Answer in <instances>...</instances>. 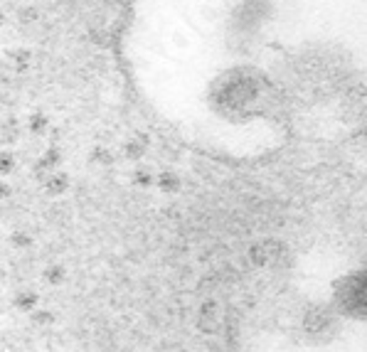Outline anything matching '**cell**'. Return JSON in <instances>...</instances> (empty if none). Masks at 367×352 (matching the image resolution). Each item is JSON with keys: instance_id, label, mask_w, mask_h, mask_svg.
Returning <instances> with one entry per match:
<instances>
[{"instance_id": "6", "label": "cell", "mask_w": 367, "mask_h": 352, "mask_svg": "<svg viewBox=\"0 0 367 352\" xmlns=\"http://www.w3.org/2000/svg\"><path fill=\"white\" fill-rule=\"evenodd\" d=\"M348 145L353 148V153H357L360 158H365V160H367V123H365V126L350 128Z\"/></svg>"}, {"instance_id": "3", "label": "cell", "mask_w": 367, "mask_h": 352, "mask_svg": "<svg viewBox=\"0 0 367 352\" xmlns=\"http://www.w3.org/2000/svg\"><path fill=\"white\" fill-rule=\"evenodd\" d=\"M330 303L345 320L367 323V268L338 276L330 286Z\"/></svg>"}, {"instance_id": "4", "label": "cell", "mask_w": 367, "mask_h": 352, "mask_svg": "<svg viewBox=\"0 0 367 352\" xmlns=\"http://www.w3.org/2000/svg\"><path fill=\"white\" fill-rule=\"evenodd\" d=\"M345 318L340 315L333 303H311L303 310L301 318V335L308 345L323 347L330 345L340 335Z\"/></svg>"}, {"instance_id": "5", "label": "cell", "mask_w": 367, "mask_h": 352, "mask_svg": "<svg viewBox=\"0 0 367 352\" xmlns=\"http://www.w3.org/2000/svg\"><path fill=\"white\" fill-rule=\"evenodd\" d=\"M333 106L338 109V116L350 128L367 123V71L355 69L348 82L340 86L338 96L333 99Z\"/></svg>"}, {"instance_id": "2", "label": "cell", "mask_w": 367, "mask_h": 352, "mask_svg": "<svg viewBox=\"0 0 367 352\" xmlns=\"http://www.w3.org/2000/svg\"><path fill=\"white\" fill-rule=\"evenodd\" d=\"M281 91L271 77L256 67H232L225 69L207 89V104L217 116L227 121H249L254 116H266L281 104Z\"/></svg>"}, {"instance_id": "1", "label": "cell", "mask_w": 367, "mask_h": 352, "mask_svg": "<svg viewBox=\"0 0 367 352\" xmlns=\"http://www.w3.org/2000/svg\"><path fill=\"white\" fill-rule=\"evenodd\" d=\"M353 71V59L348 49L328 42H311L286 55L283 89L303 99L333 104L340 86L348 82Z\"/></svg>"}]
</instances>
